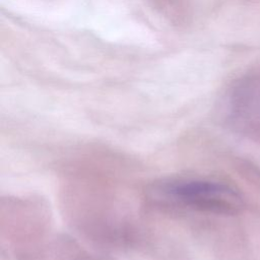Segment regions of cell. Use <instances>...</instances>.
Here are the masks:
<instances>
[{
	"label": "cell",
	"mask_w": 260,
	"mask_h": 260,
	"mask_svg": "<svg viewBox=\"0 0 260 260\" xmlns=\"http://www.w3.org/2000/svg\"><path fill=\"white\" fill-rule=\"evenodd\" d=\"M155 205L216 215H236L245 207L233 187L203 179H170L154 183L147 191Z\"/></svg>",
	"instance_id": "cell-1"
},
{
	"label": "cell",
	"mask_w": 260,
	"mask_h": 260,
	"mask_svg": "<svg viewBox=\"0 0 260 260\" xmlns=\"http://www.w3.org/2000/svg\"><path fill=\"white\" fill-rule=\"evenodd\" d=\"M222 119L232 131L247 135H260V88L249 83L236 85L228 94Z\"/></svg>",
	"instance_id": "cell-2"
},
{
	"label": "cell",
	"mask_w": 260,
	"mask_h": 260,
	"mask_svg": "<svg viewBox=\"0 0 260 260\" xmlns=\"http://www.w3.org/2000/svg\"><path fill=\"white\" fill-rule=\"evenodd\" d=\"M155 12L173 26L183 28L191 24L193 6L191 0H144Z\"/></svg>",
	"instance_id": "cell-3"
}]
</instances>
